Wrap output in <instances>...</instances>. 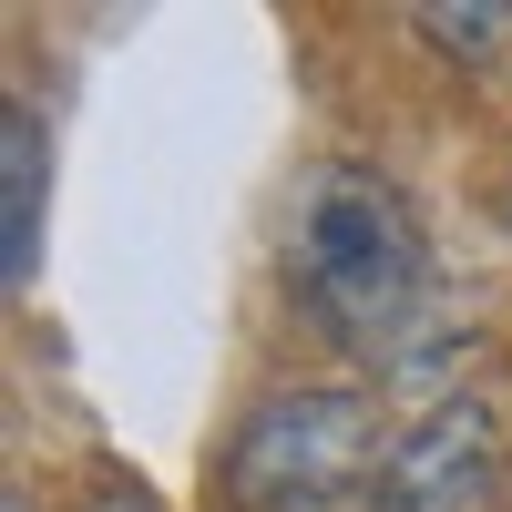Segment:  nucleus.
Returning <instances> with one entry per match:
<instances>
[{
	"label": "nucleus",
	"mask_w": 512,
	"mask_h": 512,
	"mask_svg": "<svg viewBox=\"0 0 512 512\" xmlns=\"http://www.w3.org/2000/svg\"><path fill=\"white\" fill-rule=\"evenodd\" d=\"M287 277L338 349L379 359L431 297V246H420L410 195L379 164H308L287 205Z\"/></svg>",
	"instance_id": "f257e3e1"
},
{
	"label": "nucleus",
	"mask_w": 512,
	"mask_h": 512,
	"mask_svg": "<svg viewBox=\"0 0 512 512\" xmlns=\"http://www.w3.org/2000/svg\"><path fill=\"white\" fill-rule=\"evenodd\" d=\"M379 400L369 390H277L226 441V502L236 512H369L379 502Z\"/></svg>",
	"instance_id": "f03ea898"
},
{
	"label": "nucleus",
	"mask_w": 512,
	"mask_h": 512,
	"mask_svg": "<svg viewBox=\"0 0 512 512\" xmlns=\"http://www.w3.org/2000/svg\"><path fill=\"white\" fill-rule=\"evenodd\" d=\"M502 451H512V410L492 390H451L390 441V472H379L369 512H492Z\"/></svg>",
	"instance_id": "7ed1b4c3"
},
{
	"label": "nucleus",
	"mask_w": 512,
	"mask_h": 512,
	"mask_svg": "<svg viewBox=\"0 0 512 512\" xmlns=\"http://www.w3.org/2000/svg\"><path fill=\"white\" fill-rule=\"evenodd\" d=\"M41 195H52V144L31 103H0V277L31 287L41 267Z\"/></svg>",
	"instance_id": "20e7f679"
},
{
	"label": "nucleus",
	"mask_w": 512,
	"mask_h": 512,
	"mask_svg": "<svg viewBox=\"0 0 512 512\" xmlns=\"http://www.w3.org/2000/svg\"><path fill=\"white\" fill-rule=\"evenodd\" d=\"M420 41L431 52H461V62H482V52H502L512 41V0H420Z\"/></svg>",
	"instance_id": "39448f33"
},
{
	"label": "nucleus",
	"mask_w": 512,
	"mask_h": 512,
	"mask_svg": "<svg viewBox=\"0 0 512 512\" xmlns=\"http://www.w3.org/2000/svg\"><path fill=\"white\" fill-rule=\"evenodd\" d=\"M93 512H144V502H93Z\"/></svg>",
	"instance_id": "423d86ee"
},
{
	"label": "nucleus",
	"mask_w": 512,
	"mask_h": 512,
	"mask_svg": "<svg viewBox=\"0 0 512 512\" xmlns=\"http://www.w3.org/2000/svg\"><path fill=\"white\" fill-rule=\"evenodd\" d=\"M502 226H512V195H502Z\"/></svg>",
	"instance_id": "0eeeda50"
}]
</instances>
